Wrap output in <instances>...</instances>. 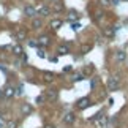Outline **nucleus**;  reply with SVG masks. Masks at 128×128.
I'll return each instance as SVG.
<instances>
[{"mask_svg": "<svg viewBox=\"0 0 128 128\" xmlns=\"http://www.w3.org/2000/svg\"><path fill=\"white\" fill-rule=\"evenodd\" d=\"M78 19H79V14H78L76 11H70V13H68V21L74 22V21H78Z\"/></svg>", "mask_w": 128, "mask_h": 128, "instance_id": "f3484780", "label": "nucleus"}, {"mask_svg": "<svg viewBox=\"0 0 128 128\" xmlns=\"http://www.w3.org/2000/svg\"><path fill=\"white\" fill-rule=\"evenodd\" d=\"M24 14H26L27 18H35V14H38V11L32 5H26V6H24Z\"/></svg>", "mask_w": 128, "mask_h": 128, "instance_id": "20e7f679", "label": "nucleus"}, {"mask_svg": "<svg viewBox=\"0 0 128 128\" xmlns=\"http://www.w3.org/2000/svg\"><path fill=\"white\" fill-rule=\"evenodd\" d=\"M51 2H58V0H51Z\"/></svg>", "mask_w": 128, "mask_h": 128, "instance_id": "c85d7f7f", "label": "nucleus"}, {"mask_svg": "<svg viewBox=\"0 0 128 128\" xmlns=\"http://www.w3.org/2000/svg\"><path fill=\"white\" fill-rule=\"evenodd\" d=\"M44 128H54L52 125H46V126H44Z\"/></svg>", "mask_w": 128, "mask_h": 128, "instance_id": "cd10ccee", "label": "nucleus"}, {"mask_svg": "<svg viewBox=\"0 0 128 128\" xmlns=\"http://www.w3.org/2000/svg\"><path fill=\"white\" fill-rule=\"evenodd\" d=\"M3 96V90H2V88H0V98H2Z\"/></svg>", "mask_w": 128, "mask_h": 128, "instance_id": "bb28decb", "label": "nucleus"}, {"mask_svg": "<svg viewBox=\"0 0 128 128\" xmlns=\"http://www.w3.org/2000/svg\"><path fill=\"white\" fill-rule=\"evenodd\" d=\"M13 52L16 54V56H22V54H24V49H22L21 44H16V46L13 48Z\"/></svg>", "mask_w": 128, "mask_h": 128, "instance_id": "a211bd4d", "label": "nucleus"}, {"mask_svg": "<svg viewBox=\"0 0 128 128\" xmlns=\"http://www.w3.org/2000/svg\"><path fill=\"white\" fill-rule=\"evenodd\" d=\"M71 28H73L74 32H78V30L81 28V24H78V22H71Z\"/></svg>", "mask_w": 128, "mask_h": 128, "instance_id": "412c9836", "label": "nucleus"}, {"mask_svg": "<svg viewBox=\"0 0 128 128\" xmlns=\"http://www.w3.org/2000/svg\"><path fill=\"white\" fill-rule=\"evenodd\" d=\"M38 57H46V54H44V51H43V49H38Z\"/></svg>", "mask_w": 128, "mask_h": 128, "instance_id": "393cba45", "label": "nucleus"}, {"mask_svg": "<svg viewBox=\"0 0 128 128\" xmlns=\"http://www.w3.org/2000/svg\"><path fill=\"white\" fill-rule=\"evenodd\" d=\"M57 95H58V92L56 88H49V90H46V93H44V96H46L49 101H54L57 98Z\"/></svg>", "mask_w": 128, "mask_h": 128, "instance_id": "6e6552de", "label": "nucleus"}, {"mask_svg": "<svg viewBox=\"0 0 128 128\" xmlns=\"http://www.w3.org/2000/svg\"><path fill=\"white\" fill-rule=\"evenodd\" d=\"M27 38V30L26 28H18V32H16V40L18 41H22V40H26Z\"/></svg>", "mask_w": 128, "mask_h": 128, "instance_id": "9d476101", "label": "nucleus"}, {"mask_svg": "<svg viewBox=\"0 0 128 128\" xmlns=\"http://www.w3.org/2000/svg\"><path fill=\"white\" fill-rule=\"evenodd\" d=\"M38 44L43 46V48L49 46V44H51V36H49V35H41L40 38H38Z\"/></svg>", "mask_w": 128, "mask_h": 128, "instance_id": "0eeeda50", "label": "nucleus"}, {"mask_svg": "<svg viewBox=\"0 0 128 128\" xmlns=\"http://www.w3.org/2000/svg\"><path fill=\"white\" fill-rule=\"evenodd\" d=\"M41 79H43V82H52L54 79H56V74L54 73H51V71H43L41 73Z\"/></svg>", "mask_w": 128, "mask_h": 128, "instance_id": "39448f33", "label": "nucleus"}, {"mask_svg": "<svg viewBox=\"0 0 128 128\" xmlns=\"http://www.w3.org/2000/svg\"><path fill=\"white\" fill-rule=\"evenodd\" d=\"M125 58H126L125 51H117V52H116V60H117V62H124Z\"/></svg>", "mask_w": 128, "mask_h": 128, "instance_id": "2eb2a0df", "label": "nucleus"}, {"mask_svg": "<svg viewBox=\"0 0 128 128\" xmlns=\"http://www.w3.org/2000/svg\"><path fill=\"white\" fill-rule=\"evenodd\" d=\"M104 35H108V36H112V35H114V30L108 28V30H104Z\"/></svg>", "mask_w": 128, "mask_h": 128, "instance_id": "b1692460", "label": "nucleus"}, {"mask_svg": "<svg viewBox=\"0 0 128 128\" xmlns=\"http://www.w3.org/2000/svg\"><path fill=\"white\" fill-rule=\"evenodd\" d=\"M41 26H43V21H41V19L35 18V19L32 21V28H35V30H36V28H40Z\"/></svg>", "mask_w": 128, "mask_h": 128, "instance_id": "dca6fc26", "label": "nucleus"}, {"mask_svg": "<svg viewBox=\"0 0 128 128\" xmlns=\"http://www.w3.org/2000/svg\"><path fill=\"white\" fill-rule=\"evenodd\" d=\"M74 120H76L74 112H66V114L63 116V122H65L66 125H73V124H74Z\"/></svg>", "mask_w": 128, "mask_h": 128, "instance_id": "423d86ee", "label": "nucleus"}, {"mask_svg": "<svg viewBox=\"0 0 128 128\" xmlns=\"http://www.w3.org/2000/svg\"><path fill=\"white\" fill-rule=\"evenodd\" d=\"M36 11H38V14H41V16H49V14H51V10L48 6H40Z\"/></svg>", "mask_w": 128, "mask_h": 128, "instance_id": "4468645a", "label": "nucleus"}, {"mask_svg": "<svg viewBox=\"0 0 128 128\" xmlns=\"http://www.w3.org/2000/svg\"><path fill=\"white\" fill-rule=\"evenodd\" d=\"M122 2H128V0H122Z\"/></svg>", "mask_w": 128, "mask_h": 128, "instance_id": "c756f323", "label": "nucleus"}, {"mask_svg": "<svg viewBox=\"0 0 128 128\" xmlns=\"http://www.w3.org/2000/svg\"><path fill=\"white\" fill-rule=\"evenodd\" d=\"M119 87H120L119 76H111L109 79H108V88H109V90H119Z\"/></svg>", "mask_w": 128, "mask_h": 128, "instance_id": "f03ea898", "label": "nucleus"}, {"mask_svg": "<svg viewBox=\"0 0 128 128\" xmlns=\"http://www.w3.org/2000/svg\"><path fill=\"white\" fill-rule=\"evenodd\" d=\"M21 111H22V114H24V116H28V114H30V112H32L33 109H32V106L28 104V103H24L22 108H21Z\"/></svg>", "mask_w": 128, "mask_h": 128, "instance_id": "ddd939ff", "label": "nucleus"}, {"mask_svg": "<svg viewBox=\"0 0 128 128\" xmlns=\"http://www.w3.org/2000/svg\"><path fill=\"white\" fill-rule=\"evenodd\" d=\"M90 49H92V44H84V46L81 48V54H87Z\"/></svg>", "mask_w": 128, "mask_h": 128, "instance_id": "aec40b11", "label": "nucleus"}, {"mask_svg": "<svg viewBox=\"0 0 128 128\" xmlns=\"http://www.w3.org/2000/svg\"><path fill=\"white\" fill-rule=\"evenodd\" d=\"M57 52L60 54V56H66V54L70 52V46H68V44H62V46H58Z\"/></svg>", "mask_w": 128, "mask_h": 128, "instance_id": "f8f14e48", "label": "nucleus"}, {"mask_svg": "<svg viewBox=\"0 0 128 128\" xmlns=\"http://www.w3.org/2000/svg\"><path fill=\"white\" fill-rule=\"evenodd\" d=\"M28 44H30L32 48H36V46H38V41H35V40H28Z\"/></svg>", "mask_w": 128, "mask_h": 128, "instance_id": "5701e85b", "label": "nucleus"}, {"mask_svg": "<svg viewBox=\"0 0 128 128\" xmlns=\"http://www.w3.org/2000/svg\"><path fill=\"white\" fill-rule=\"evenodd\" d=\"M122 2V0H112V3H114V5H119Z\"/></svg>", "mask_w": 128, "mask_h": 128, "instance_id": "a878e982", "label": "nucleus"}, {"mask_svg": "<svg viewBox=\"0 0 128 128\" xmlns=\"http://www.w3.org/2000/svg\"><path fill=\"white\" fill-rule=\"evenodd\" d=\"M90 120H92L93 124L96 125V128H106L108 122H109V119H108V116H106L103 111H100L98 114H95V117H92Z\"/></svg>", "mask_w": 128, "mask_h": 128, "instance_id": "f257e3e1", "label": "nucleus"}, {"mask_svg": "<svg viewBox=\"0 0 128 128\" xmlns=\"http://www.w3.org/2000/svg\"><path fill=\"white\" fill-rule=\"evenodd\" d=\"M88 106H92V100L88 96H84V98H79V100L76 101V108L78 109H87Z\"/></svg>", "mask_w": 128, "mask_h": 128, "instance_id": "7ed1b4c3", "label": "nucleus"}, {"mask_svg": "<svg viewBox=\"0 0 128 128\" xmlns=\"http://www.w3.org/2000/svg\"><path fill=\"white\" fill-rule=\"evenodd\" d=\"M82 79H84V74H82V73H76V74H73V81H74V82L82 81Z\"/></svg>", "mask_w": 128, "mask_h": 128, "instance_id": "6ab92c4d", "label": "nucleus"}, {"mask_svg": "<svg viewBox=\"0 0 128 128\" xmlns=\"http://www.w3.org/2000/svg\"><path fill=\"white\" fill-rule=\"evenodd\" d=\"M14 93H16V88L11 87V86H6V87H5V90H3V96L11 98V96H14Z\"/></svg>", "mask_w": 128, "mask_h": 128, "instance_id": "1a4fd4ad", "label": "nucleus"}, {"mask_svg": "<svg viewBox=\"0 0 128 128\" xmlns=\"http://www.w3.org/2000/svg\"><path fill=\"white\" fill-rule=\"evenodd\" d=\"M100 2L101 6H108V5H111V0H98Z\"/></svg>", "mask_w": 128, "mask_h": 128, "instance_id": "4be33fe9", "label": "nucleus"}, {"mask_svg": "<svg viewBox=\"0 0 128 128\" xmlns=\"http://www.w3.org/2000/svg\"><path fill=\"white\" fill-rule=\"evenodd\" d=\"M49 26H51L52 30H57V28H60L63 26V21H62V19H54V21H51Z\"/></svg>", "mask_w": 128, "mask_h": 128, "instance_id": "9b49d317", "label": "nucleus"}]
</instances>
